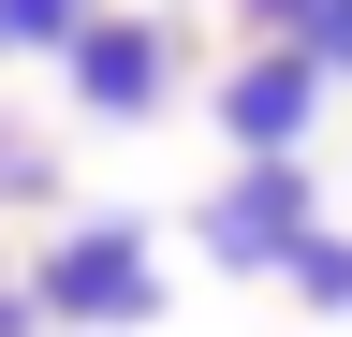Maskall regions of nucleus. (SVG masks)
Returning a JSON list of instances; mask_svg holds the SVG:
<instances>
[{
    "mask_svg": "<svg viewBox=\"0 0 352 337\" xmlns=\"http://www.w3.org/2000/svg\"><path fill=\"white\" fill-rule=\"evenodd\" d=\"M30 308H44V337H147L162 323V235L132 220V205H74V220H44V249H30Z\"/></svg>",
    "mask_w": 352,
    "mask_h": 337,
    "instance_id": "f257e3e1",
    "label": "nucleus"
},
{
    "mask_svg": "<svg viewBox=\"0 0 352 337\" xmlns=\"http://www.w3.org/2000/svg\"><path fill=\"white\" fill-rule=\"evenodd\" d=\"M308 235H323V176H308V161H235V176L191 205V249L220 279H279Z\"/></svg>",
    "mask_w": 352,
    "mask_h": 337,
    "instance_id": "f03ea898",
    "label": "nucleus"
},
{
    "mask_svg": "<svg viewBox=\"0 0 352 337\" xmlns=\"http://www.w3.org/2000/svg\"><path fill=\"white\" fill-rule=\"evenodd\" d=\"M176 15H132V0H103V15L74 30V59H59V89H74V117L88 132H147V117L176 103Z\"/></svg>",
    "mask_w": 352,
    "mask_h": 337,
    "instance_id": "7ed1b4c3",
    "label": "nucleus"
},
{
    "mask_svg": "<svg viewBox=\"0 0 352 337\" xmlns=\"http://www.w3.org/2000/svg\"><path fill=\"white\" fill-rule=\"evenodd\" d=\"M323 103H338V73L308 59V45H235V73L206 89V117H220V147H235V161H308Z\"/></svg>",
    "mask_w": 352,
    "mask_h": 337,
    "instance_id": "20e7f679",
    "label": "nucleus"
},
{
    "mask_svg": "<svg viewBox=\"0 0 352 337\" xmlns=\"http://www.w3.org/2000/svg\"><path fill=\"white\" fill-rule=\"evenodd\" d=\"M279 293H294V308H323V323H352V235L323 220V235H308L294 264H279Z\"/></svg>",
    "mask_w": 352,
    "mask_h": 337,
    "instance_id": "39448f33",
    "label": "nucleus"
},
{
    "mask_svg": "<svg viewBox=\"0 0 352 337\" xmlns=\"http://www.w3.org/2000/svg\"><path fill=\"white\" fill-rule=\"evenodd\" d=\"M103 0H0V59H74V30Z\"/></svg>",
    "mask_w": 352,
    "mask_h": 337,
    "instance_id": "423d86ee",
    "label": "nucleus"
},
{
    "mask_svg": "<svg viewBox=\"0 0 352 337\" xmlns=\"http://www.w3.org/2000/svg\"><path fill=\"white\" fill-rule=\"evenodd\" d=\"M0 205H59V147L0 117Z\"/></svg>",
    "mask_w": 352,
    "mask_h": 337,
    "instance_id": "0eeeda50",
    "label": "nucleus"
},
{
    "mask_svg": "<svg viewBox=\"0 0 352 337\" xmlns=\"http://www.w3.org/2000/svg\"><path fill=\"white\" fill-rule=\"evenodd\" d=\"M308 15H323V0H235V30H250V45H308Z\"/></svg>",
    "mask_w": 352,
    "mask_h": 337,
    "instance_id": "6e6552de",
    "label": "nucleus"
},
{
    "mask_svg": "<svg viewBox=\"0 0 352 337\" xmlns=\"http://www.w3.org/2000/svg\"><path fill=\"white\" fill-rule=\"evenodd\" d=\"M308 59H323L338 89H352V0H323V15H308Z\"/></svg>",
    "mask_w": 352,
    "mask_h": 337,
    "instance_id": "1a4fd4ad",
    "label": "nucleus"
},
{
    "mask_svg": "<svg viewBox=\"0 0 352 337\" xmlns=\"http://www.w3.org/2000/svg\"><path fill=\"white\" fill-rule=\"evenodd\" d=\"M0 337H44V308H30V279L0 264Z\"/></svg>",
    "mask_w": 352,
    "mask_h": 337,
    "instance_id": "9d476101",
    "label": "nucleus"
}]
</instances>
